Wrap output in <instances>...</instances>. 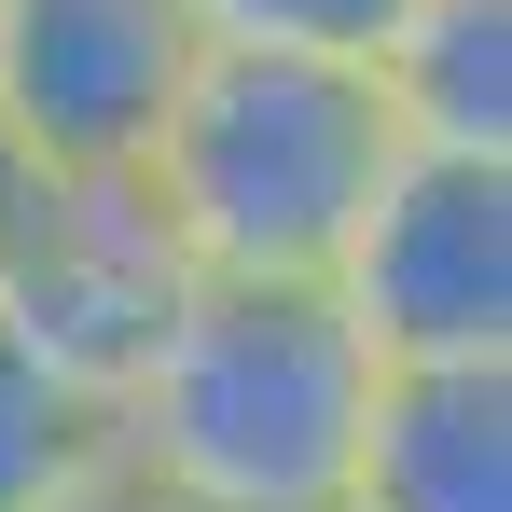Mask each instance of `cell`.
Returning a JSON list of instances; mask_svg holds the SVG:
<instances>
[{"mask_svg": "<svg viewBox=\"0 0 512 512\" xmlns=\"http://www.w3.org/2000/svg\"><path fill=\"white\" fill-rule=\"evenodd\" d=\"M374 333L346 319L333 277H277V263H208L153 374L125 388V443L194 485L208 512H333L346 443L374 416Z\"/></svg>", "mask_w": 512, "mask_h": 512, "instance_id": "obj_1", "label": "cell"}, {"mask_svg": "<svg viewBox=\"0 0 512 512\" xmlns=\"http://www.w3.org/2000/svg\"><path fill=\"white\" fill-rule=\"evenodd\" d=\"M416 139L374 84V56H319V42H222L194 56L153 180H167L194 263H277V277H333L360 208L388 194Z\"/></svg>", "mask_w": 512, "mask_h": 512, "instance_id": "obj_2", "label": "cell"}, {"mask_svg": "<svg viewBox=\"0 0 512 512\" xmlns=\"http://www.w3.org/2000/svg\"><path fill=\"white\" fill-rule=\"evenodd\" d=\"M194 277L208 263H194V236H180L153 167H56L42 208H28V236H14V263H0V319L42 346L70 388H97L125 416V388L180 333Z\"/></svg>", "mask_w": 512, "mask_h": 512, "instance_id": "obj_3", "label": "cell"}, {"mask_svg": "<svg viewBox=\"0 0 512 512\" xmlns=\"http://www.w3.org/2000/svg\"><path fill=\"white\" fill-rule=\"evenodd\" d=\"M374 360H499L512 346V153H402L388 194L333 250Z\"/></svg>", "mask_w": 512, "mask_h": 512, "instance_id": "obj_4", "label": "cell"}, {"mask_svg": "<svg viewBox=\"0 0 512 512\" xmlns=\"http://www.w3.org/2000/svg\"><path fill=\"white\" fill-rule=\"evenodd\" d=\"M194 56V0H0V111L42 167H153Z\"/></svg>", "mask_w": 512, "mask_h": 512, "instance_id": "obj_5", "label": "cell"}, {"mask_svg": "<svg viewBox=\"0 0 512 512\" xmlns=\"http://www.w3.org/2000/svg\"><path fill=\"white\" fill-rule=\"evenodd\" d=\"M333 512H512V346L499 360H388Z\"/></svg>", "mask_w": 512, "mask_h": 512, "instance_id": "obj_6", "label": "cell"}, {"mask_svg": "<svg viewBox=\"0 0 512 512\" xmlns=\"http://www.w3.org/2000/svg\"><path fill=\"white\" fill-rule=\"evenodd\" d=\"M374 84L429 153H512V0H416L374 42Z\"/></svg>", "mask_w": 512, "mask_h": 512, "instance_id": "obj_7", "label": "cell"}, {"mask_svg": "<svg viewBox=\"0 0 512 512\" xmlns=\"http://www.w3.org/2000/svg\"><path fill=\"white\" fill-rule=\"evenodd\" d=\"M97 443H111V402H97V388H70L42 346L0 319V512H42V499L97 457Z\"/></svg>", "mask_w": 512, "mask_h": 512, "instance_id": "obj_8", "label": "cell"}, {"mask_svg": "<svg viewBox=\"0 0 512 512\" xmlns=\"http://www.w3.org/2000/svg\"><path fill=\"white\" fill-rule=\"evenodd\" d=\"M222 42H319V56H374L416 0H194Z\"/></svg>", "mask_w": 512, "mask_h": 512, "instance_id": "obj_9", "label": "cell"}, {"mask_svg": "<svg viewBox=\"0 0 512 512\" xmlns=\"http://www.w3.org/2000/svg\"><path fill=\"white\" fill-rule=\"evenodd\" d=\"M42 512H208V499H194V485H167V471H153V457L111 429V443H97V457H84V471H70Z\"/></svg>", "mask_w": 512, "mask_h": 512, "instance_id": "obj_10", "label": "cell"}, {"mask_svg": "<svg viewBox=\"0 0 512 512\" xmlns=\"http://www.w3.org/2000/svg\"><path fill=\"white\" fill-rule=\"evenodd\" d=\"M42 153H28V125H14V111H0V263H14V236H28V208H42Z\"/></svg>", "mask_w": 512, "mask_h": 512, "instance_id": "obj_11", "label": "cell"}]
</instances>
